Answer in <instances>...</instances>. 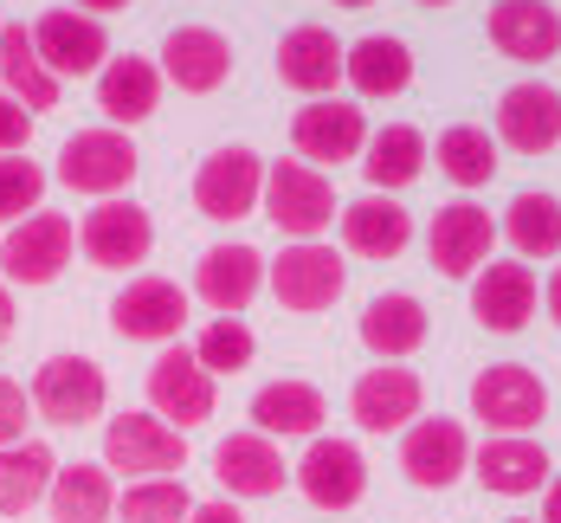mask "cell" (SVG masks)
Segmentation results:
<instances>
[{"mask_svg":"<svg viewBox=\"0 0 561 523\" xmlns=\"http://www.w3.org/2000/svg\"><path fill=\"white\" fill-rule=\"evenodd\" d=\"M259 214H265L290 246H297V239H323V232L336 227V187H330L323 169L284 156V162H265V201H259Z\"/></svg>","mask_w":561,"mask_h":523,"instance_id":"6da1fadb","label":"cell"},{"mask_svg":"<svg viewBox=\"0 0 561 523\" xmlns=\"http://www.w3.org/2000/svg\"><path fill=\"white\" fill-rule=\"evenodd\" d=\"M104 465L111 478H174L187 465V433H174L149 407H123L104 427Z\"/></svg>","mask_w":561,"mask_h":523,"instance_id":"7a4b0ae2","label":"cell"},{"mask_svg":"<svg viewBox=\"0 0 561 523\" xmlns=\"http://www.w3.org/2000/svg\"><path fill=\"white\" fill-rule=\"evenodd\" d=\"M348 285V259H342L336 246H323V239H297V246H284L278 259H265V291L278 297L284 310H297V317H317V310H330Z\"/></svg>","mask_w":561,"mask_h":523,"instance_id":"3957f363","label":"cell"},{"mask_svg":"<svg viewBox=\"0 0 561 523\" xmlns=\"http://www.w3.org/2000/svg\"><path fill=\"white\" fill-rule=\"evenodd\" d=\"M26 395H33V413L46 427H91L104 413V401H111V375L91 355L65 349V355H46L39 362V375H33Z\"/></svg>","mask_w":561,"mask_h":523,"instance_id":"277c9868","label":"cell"},{"mask_svg":"<svg viewBox=\"0 0 561 523\" xmlns=\"http://www.w3.org/2000/svg\"><path fill=\"white\" fill-rule=\"evenodd\" d=\"M136 143H129V129H78V136H65V149H58V181L71 187V194H91V201H116V194H129V181H136Z\"/></svg>","mask_w":561,"mask_h":523,"instance_id":"5b68a950","label":"cell"},{"mask_svg":"<svg viewBox=\"0 0 561 523\" xmlns=\"http://www.w3.org/2000/svg\"><path fill=\"white\" fill-rule=\"evenodd\" d=\"M290 149H297V162H310V169L362 162V149H368V116H362L355 98H310L304 111L290 116Z\"/></svg>","mask_w":561,"mask_h":523,"instance_id":"8992f818","label":"cell"},{"mask_svg":"<svg viewBox=\"0 0 561 523\" xmlns=\"http://www.w3.org/2000/svg\"><path fill=\"white\" fill-rule=\"evenodd\" d=\"M71 252H78V220L39 207L20 227H7V239H0V278L7 285H53L58 272L71 265Z\"/></svg>","mask_w":561,"mask_h":523,"instance_id":"52a82bcc","label":"cell"},{"mask_svg":"<svg viewBox=\"0 0 561 523\" xmlns=\"http://www.w3.org/2000/svg\"><path fill=\"white\" fill-rule=\"evenodd\" d=\"M259 201H265V156L245 149V143H226V149H214L194 169V207L207 220H226V227L232 220H252Z\"/></svg>","mask_w":561,"mask_h":523,"instance_id":"ba28073f","label":"cell"},{"mask_svg":"<svg viewBox=\"0 0 561 523\" xmlns=\"http://www.w3.org/2000/svg\"><path fill=\"white\" fill-rule=\"evenodd\" d=\"M78 252H84L98 272H136V265L156 252V220H149V207H136L129 194L98 201V207L78 220Z\"/></svg>","mask_w":561,"mask_h":523,"instance_id":"9c48e42d","label":"cell"},{"mask_svg":"<svg viewBox=\"0 0 561 523\" xmlns=\"http://www.w3.org/2000/svg\"><path fill=\"white\" fill-rule=\"evenodd\" d=\"M214 407H220V382L194 362V349L187 343H169L156 362H149V413H162L174 433L207 427Z\"/></svg>","mask_w":561,"mask_h":523,"instance_id":"30bf717a","label":"cell"},{"mask_svg":"<svg viewBox=\"0 0 561 523\" xmlns=\"http://www.w3.org/2000/svg\"><path fill=\"white\" fill-rule=\"evenodd\" d=\"M471 427L451 420V413H420L407 433H400V471L420 485V491H446L471 471Z\"/></svg>","mask_w":561,"mask_h":523,"instance_id":"8fae6325","label":"cell"},{"mask_svg":"<svg viewBox=\"0 0 561 523\" xmlns=\"http://www.w3.org/2000/svg\"><path fill=\"white\" fill-rule=\"evenodd\" d=\"M290 478L317 511H355L368 498V453L355 440H342V433H317Z\"/></svg>","mask_w":561,"mask_h":523,"instance_id":"7c38bea8","label":"cell"},{"mask_svg":"<svg viewBox=\"0 0 561 523\" xmlns=\"http://www.w3.org/2000/svg\"><path fill=\"white\" fill-rule=\"evenodd\" d=\"M471 413H478V427H491V433H529V427H542V413H549V382H542L536 368H523V362H491V368L471 382Z\"/></svg>","mask_w":561,"mask_h":523,"instance_id":"4fadbf2b","label":"cell"},{"mask_svg":"<svg viewBox=\"0 0 561 523\" xmlns=\"http://www.w3.org/2000/svg\"><path fill=\"white\" fill-rule=\"evenodd\" d=\"M497 220H491V207H478V201H451L433 214V227H426V252H433V272L439 278H478L484 265H491V252H497Z\"/></svg>","mask_w":561,"mask_h":523,"instance_id":"5bb4252c","label":"cell"},{"mask_svg":"<svg viewBox=\"0 0 561 523\" xmlns=\"http://www.w3.org/2000/svg\"><path fill=\"white\" fill-rule=\"evenodd\" d=\"M420 407H426V382L407 368V362H375L368 375H355V388H348V420L362 427V433H407L413 420H420Z\"/></svg>","mask_w":561,"mask_h":523,"instance_id":"9a60e30c","label":"cell"},{"mask_svg":"<svg viewBox=\"0 0 561 523\" xmlns=\"http://www.w3.org/2000/svg\"><path fill=\"white\" fill-rule=\"evenodd\" d=\"M33 46L46 58V71L65 84V78H98V71H104L111 33H104V20H91V13H78V7H53V13L33 20Z\"/></svg>","mask_w":561,"mask_h":523,"instance_id":"2e32d148","label":"cell"},{"mask_svg":"<svg viewBox=\"0 0 561 523\" xmlns=\"http://www.w3.org/2000/svg\"><path fill=\"white\" fill-rule=\"evenodd\" d=\"M181 323H187V291L174 278H129L111 297V330L123 343H181Z\"/></svg>","mask_w":561,"mask_h":523,"instance_id":"e0dca14e","label":"cell"},{"mask_svg":"<svg viewBox=\"0 0 561 523\" xmlns=\"http://www.w3.org/2000/svg\"><path fill=\"white\" fill-rule=\"evenodd\" d=\"M497 149H516V156H549L561 143V91L542 84V78H523L497 98Z\"/></svg>","mask_w":561,"mask_h":523,"instance_id":"ac0fdd59","label":"cell"},{"mask_svg":"<svg viewBox=\"0 0 561 523\" xmlns=\"http://www.w3.org/2000/svg\"><path fill=\"white\" fill-rule=\"evenodd\" d=\"M259 291H265V252H259V246L220 239V246L201 252V265H194V297H201L214 317H239Z\"/></svg>","mask_w":561,"mask_h":523,"instance_id":"d6986e66","label":"cell"},{"mask_svg":"<svg viewBox=\"0 0 561 523\" xmlns=\"http://www.w3.org/2000/svg\"><path fill=\"white\" fill-rule=\"evenodd\" d=\"M542 310V278L523 265V259H491L478 278H471V317L497 337L529 330V317Z\"/></svg>","mask_w":561,"mask_h":523,"instance_id":"ffe728a7","label":"cell"},{"mask_svg":"<svg viewBox=\"0 0 561 523\" xmlns=\"http://www.w3.org/2000/svg\"><path fill=\"white\" fill-rule=\"evenodd\" d=\"M156 65H162V84H181L187 98H207L232 78V39L220 26H174Z\"/></svg>","mask_w":561,"mask_h":523,"instance_id":"44dd1931","label":"cell"},{"mask_svg":"<svg viewBox=\"0 0 561 523\" xmlns=\"http://www.w3.org/2000/svg\"><path fill=\"white\" fill-rule=\"evenodd\" d=\"M471 471L484 491L497 498H536L556 471H549V446L529 440V433H491L478 453H471Z\"/></svg>","mask_w":561,"mask_h":523,"instance_id":"7402d4cb","label":"cell"},{"mask_svg":"<svg viewBox=\"0 0 561 523\" xmlns=\"http://www.w3.org/2000/svg\"><path fill=\"white\" fill-rule=\"evenodd\" d=\"M342 58H348V46H342L330 26H290V33L278 39V78H284V91H297L304 104H310V98H336Z\"/></svg>","mask_w":561,"mask_h":523,"instance_id":"603a6c76","label":"cell"},{"mask_svg":"<svg viewBox=\"0 0 561 523\" xmlns=\"http://www.w3.org/2000/svg\"><path fill=\"white\" fill-rule=\"evenodd\" d=\"M484 33L516 65H549L561 53V13L549 0H497L491 20H484Z\"/></svg>","mask_w":561,"mask_h":523,"instance_id":"cb8c5ba5","label":"cell"},{"mask_svg":"<svg viewBox=\"0 0 561 523\" xmlns=\"http://www.w3.org/2000/svg\"><path fill=\"white\" fill-rule=\"evenodd\" d=\"M162 104V65L142 53H111L98 71V111L111 116V129H136L142 116Z\"/></svg>","mask_w":561,"mask_h":523,"instance_id":"d4e9b609","label":"cell"},{"mask_svg":"<svg viewBox=\"0 0 561 523\" xmlns=\"http://www.w3.org/2000/svg\"><path fill=\"white\" fill-rule=\"evenodd\" d=\"M336 232L342 252H355V259H400L413 246V214L393 194H362L336 214Z\"/></svg>","mask_w":561,"mask_h":523,"instance_id":"484cf974","label":"cell"},{"mask_svg":"<svg viewBox=\"0 0 561 523\" xmlns=\"http://www.w3.org/2000/svg\"><path fill=\"white\" fill-rule=\"evenodd\" d=\"M323 420H330V401L317 382L284 375V382H265L252 395V433H265V440H317Z\"/></svg>","mask_w":561,"mask_h":523,"instance_id":"4316f807","label":"cell"},{"mask_svg":"<svg viewBox=\"0 0 561 523\" xmlns=\"http://www.w3.org/2000/svg\"><path fill=\"white\" fill-rule=\"evenodd\" d=\"M214 478H220V491L239 504V498H272L284 491V453L278 440H265V433H232L214 446Z\"/></svg>","mask_w":561,"mask_h":523,"instance_id":"83f0119b","label":"cell"},{"mask_svg":"<svg viewBox=\"0 0 561 523\" xmlns=\"http://www.w3.org/2000/svg\"><path fill=\"white\" fill-rule=\"evenodd\" d=\"M433 317H426V304L413 297V291H381V297H368V310H362V343L375 362H407L413 349H426V330Z\"/></svg>","mask_w":561,"mask_h":523,"instance_id":"f1b7e54d","label":"cell"},{"mask_svg":"<svg viewBox=\"0 0 561 523\" xmlns=\"http://www.w3.org/2000/svg\"><path fill=\"white\" fill-rule=\"evenodd\" d=\"M433 162V143L413 129V123H388V129H368V149H362V174L375 194H400L413 187Z\"/></svg>","mask_w":561,"mask_h":523,"instance_id":"f546056e","label":"cell"},{"mask_svg":"<svg viewBox=\"0 0 561 523\" xmlns=\"http://www.w3.org/2000/svg\"><path fill=\"white\" fill-rule=\"evenodd\" d=\"M53 523H111L116 518V478L104 459H71L58 465L53 491H46Z\"/></svg>","mask_w":561,"mask_h":523,"instance_id":"4dcf8cb0","label":"cell"},{"mask_svg":"<svg viewBox=\"0 0 561 523\" xmlns=\"http://www.w3.org/2000/svg\"><path fill=\"white\" fill-rule=\"evenodd\" d=\"M0 84H7V98H20L33 116L53 111L58 91H65L53 71H46V58L33 46V26H26V20H7V26H0Z\"/></svg>","mask_w":561,"mask_h":523,"instance_id":"1f68e13d","label":"cell"},{"mask_svg":"<svg viewBox=\"0 0 561 523\" xmlns=\"http://www.w3.org/2000/svg\"><path fill=\"white\" fill-rule=\"evenodd\" d=\"M342 78L355 84V98H400L413 84V46L393 39V33H368V39L348 46Z\"/></svg>","mask_w":561,"mask_h":523,"instance_id":"d6a6232c","label":"cell"},{"mask_svg":"<svg viewBox=\"0 0 561 523\" xmlns=\"http://www.w3.org/2000/svg\"><path fill=\"white\" fill-rule=\"evenodd\" d=\"M53 478H58V453L46 440L0 446V518H26L33 504H46Z\"/></svg>","mask_w":561,"mask_h":523,"instance_id":"836d02e7","label":"cell"},{"mask_svg":"<svg viewBox=\"0 0 561 523\" xmlns=\"http://www.w3.org/2000/svg\"><path fill=\"white\" fill-rule=\"evenodd\" d=\"M497 232L510 239V252H516L523 265H536V259H561V201L556 194H542V187H529V194H516V201L504 207Z\"/></svg>","mask_w":561,"mask_h":523,"instance_id":"e575fe53","label":"cell"},{"mask_svg":"<svg viewBox=\"0 0 561 523\" xmlns=\"http://www.w3.org/2000/svg\"><path fill=\"white\" fill-rule=\"evenodd\" d=\"M433 156H439V174H446L451 187H491V174H497V136L491 129H478V123H451L439 129V143H433Z\"/></svg>","mask_w":561,"mask_h":523,"instance_id":"d590c367","label":"cell"},{"mask_svg":"<svg viewBox=\"0 0 561 523\" xmlns=\"http://www.w3.org/2000/svg\"><path fill=\"white\" fill-rule=\"evenodd\" d=\"M252 355H259L252 323H239V317H214V323H201L194 362H201L214 382H220V375H245V368H252Z\"/></svg>","mask_w":561,"mask_h":523,"instance_id":"8d00e7d4","label":"cell"},{"mask_svg":"<svg viewBox=\"0 0 561 523\" xmlns=\"http://www.w3.org/2000/svg\"><path fill=\"white\" fill-rule=\"evenodd\" d=\"M116 518L123 523H187L194 518V498H187L181 478H136L116 498Z\"/></svg>","mask_w":561,"mask_h":523,"instance_id":"74e56055","label":"cell"},{"mask_svg":"<svg viewBox=\"0 0 561 523\" xmlns=\"http://www.w3.org/2000/svg\"><path fill=\"white\" fill-rule=\"evenodd\" d=\"M46 201V169L33 156H0V227H20Z\"/></svg>","mask_w":561,"mask_h":523,"instance_id":"f35d334b","label":"cell"},{"mask_svg":"<svg viewBox=\"0 0 561 523\" xmlns=\"http://www.w3.org/2000/svg\"><path fill=\"white\" fill-rule=\"evenodd\" d=\"M26 427H33V395L13 375H0V446H20Z\"/></svg>","mask_w":561,"mask_h":523,"instance_id":"ab89813d","label":"cell"},{"mask_svg":"<svg viewBox=\"0 0 561 523\" xmlns=\"http://www.w3.org/2000/svg\"><path fill=\"white\" fill-rule=\"evenodd\" d=\"M26 136H33V111H26L20 98H7V91H0V156H20V149H26Z\"/></svg>","mask_w":561,"mask_h":523,"instance_id":"60d3db41","label":"cell"},{"mask_svg":"<svg viewBox=\"0 0 561 523\" xmlns=\"http://www.w3.org/2000/svg\"><path fill=\"white\" fill-rule=\"evenodd\" d=\"M187 523H245L239 518V504H232V498H214V504H194V518Z\"/></svg>","mask_w":561,"mask_h":523,"instance_id":"b9f144b4","label":"cell"},{"mask_svg":"<svg viewBox=\"0 0 561 523\" xmlns=\"http://www.w3.org/2000/svg\"><path fill=\"white\" fill-rule=\"evenodd\" d=\"M13 323H20V317H13V285H7V278H0V343H7V337H13Z\"/></svg>","mask_w":561,"mask_h":523,"instance_id":"7bdbcfd3","label":"cell"},{"mask_svg":"<svg viewBox=\"0 0 561 523\" xmlns=\"http://www.w3.org/2000/svg\"><path fill=\"white\" fill-rule=\"evenodd\" d=\"M542 523H561V478L542 485Z\"/></svg>","mask_w":561,"mask_h":523,"instance_id":"ee69618b","label":"cell"},{"mask_svg":"<svg viewBox=\"0 0 561 523\" xmlns=\"http://www.w3.org/2000/svg\"><path fill=\"white\" fill-rule=\"evenodd\" d=\"M542 304H549V317H556V330H561V265L549 272V285H542Z\"/></svg>","mask_w":561,"mask_h":523,"instance_id":"f6af8a7d","label":"cell"},{"mask_svg":"<svg viewBox=\"0 0 561 523\" xmlns=\"http://www.w3.org/2000/svg\"><path fill=\"white\" fill-rule=\"evenodd\" d=\"M71 7H78V13H91V20H98V13H123V7H129V0H71Z\"/></svg>","mask_w":561,"mask_h":523,"instance_id":"bcb514c9","label":"cell"},{"mask_svg":"<svg viewBox=\"0 0 561 523\" xmlns=\"http://www.w3.org/2000/svg\"><path fill=\"white\" fill-rule=\"evenodd\" d=\"M330 7H355V13H362V7H375V0H330Z\"/></svg>","mask_w":561,"mask_h":523,"instance_id":"7dc6e473","label":"cell"},{"mask_svg":"<svg viewBox=\"0 0 561 523\" xmlns=\"http://www.w3.org/2000/svg\"><path fill=\"white\" fill-rule=\"evenodd\" d=\"M420 7H451V0H420Z\"/></svg>","mask_w":561,"mask_h":523,"instance_id":"c3c4849f","label":"cell"},{"mask_svg":"<svg viewBox=\"0 0 561 523\" xmlns=\"http://www.w3.org/2000/svg\"><path fill=\"white\" fill-rule=\"evenodd\" d=\"M510 523H529V518H510Z\"/></svg>","mask_w":561,"mask_h":523,"instance_id":"681fc988","label":"cell"},{"mask_svg":"<svg viewBox=\"0 0 561 523\" xmlns=\"http://www.w3.org/2000/svg\"><path fill=\"white\" fill-rule=\"evenodd\" d=\"M0 26H7V20H0Z\"/></svg>","mask_w":561,"mask_h":523,"instance_id":"f907efd6","label":"cell"}]
</instances>
